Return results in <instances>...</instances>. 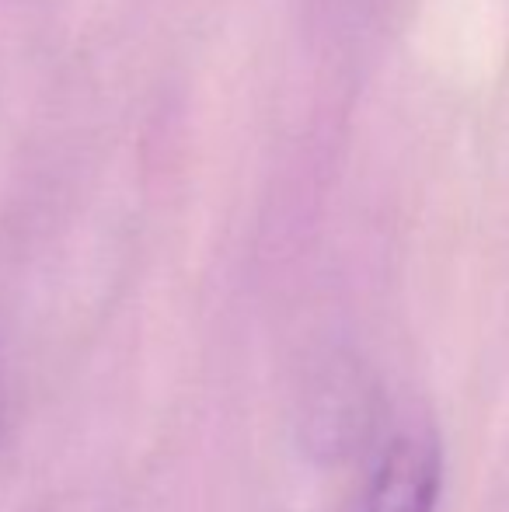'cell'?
<instances>
[{"label": "cell", "instance_id": "cell-2", "mask_svg": "<svg viewBox=\"0 0 509 512\" xmlns=\"http://www.w3.org/2000/svg\"><path fill=\"white\" fill-rule=\"evenodd\" d=\"M356 429H363V391L353 370L332 366L307 398V443L321 457H342L353 446Z\"/></svg>", "mask_w": 509, "mask_h": 512}, {"label": "cell", "instance_id": "cell-3", "mask_svg": "<svg viewBox=\"0 0 509 512\" xmlns=\"http://www.w3.org/2000/svg\"><path fill=\"white\" fill-rule=\"evenodd\" d=\"M4 425H7V384H4V373H0V439H4Z\"/></svg>", "mask_w": 509, "mask_h": 512}, {"label": "cell", "instance_id": "cell-1", "mask_svg": "<svg viewBox=\"0 0 509 512\" xmlns=\"http://www.w3.org/2000/svg\"><path fill=\"white\" fill-rule=\"evenodd\" d=\"M443 453L433 432H401L374 471L363 512H436Z\"/></svg>", "mask_w": 509, "mask_h": 512}]
</instances>
